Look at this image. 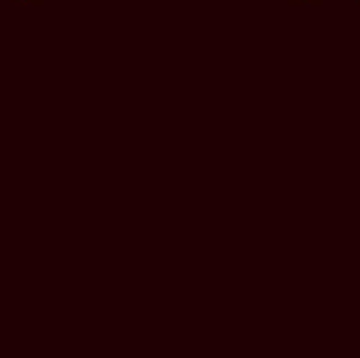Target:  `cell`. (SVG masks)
<instances>
[{
	"label": "cell",
	"instance_id": "obj_1",
	"mask_svg": "<svg viewBox=\"0 0 360 358\" xmlns=\"http://www.w3.org/2000/svg\"><path fill=\"white\" fill-rule=\"evenodd\" d=\"M15 3H42V0H15Z\"/></svg>",
	"mask_w": 360,
	"mask_h": 358
}]
</instances>
